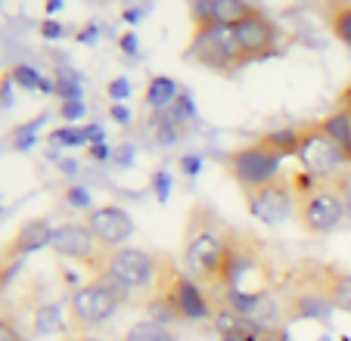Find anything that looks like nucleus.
<instances>
[{
    "instance_id": "nucleus-3",
    "label": "nucleus",
    "mask_w": 351,
    "mask_h": 341,
    "mask_svg": "<svg viewBox=\"0 0 351 341\" xmlns=\"http://www.w3.org/2000/svg\"><path fill=\"white\" fill-rule=\"evenodd\" d=\"M162 270H165V261L159 255L146 249H137V245H121V249L109 251L106 267H103V279L115 282L121 292H156L162 279Z\"/></svg>"
},
{
    "instance_id": "nucleus-31",
    "label": "nucleus",
    "mask_w": 351,
    "mask_h": 341,
    "mask_svg": "<svg viewBox=\"0 0 351 341\" xmlns=\"http://www.w3.org/2000/svg\"><path fill=\"white\" fill-rule=\"evenodd\" d=\"M72 341H97V338H72Z\"/></svg>"
},
{
    "instance_id": "nucleus-1",
    "label": "nucleus",
    "mask_w": 351,
    "mask_h": 341,
    "mask_svg": "<svg viewBox=\"0 0 351 341\" xmlns=\"http://www.w3.org/2000/svg\"><path fill=\"white\" fill-rule=\"evenodd\" d=\"M243 239L215 214L212 208H193L184 230V267L186 276L199 286L227 289L230 270Z\"/></svg>"
},
{
    "instance_id": "nucleus-28",
    "label": "nucleus",
    "mask_w": 351,
    "mask_h": 341,
    "mask_svg": "<svg viewBox=\"0 0 351 341\" xmlns=\"http://www.w3.org/2000/svg\"><path fill=\"white\" fill-rule=\"evenodd\" d=\"M121 47H128L125 53H131L134 56V53H137V40H134V34H121Z\"/></svg>"
},
{
    "instance_id": "nucleus-18",
    "label": "nucleus",
    "mask_w": 351,
    "mask_h": 341,
    "mask_svg": "<svg viewBox=\"0 0 351 341\" xmlns=\"http://www.w3.org/2000/svg\"><path fill=\"white\" fill-rule=\"evenodd\" d=\"M324 16L330 31L339 38V44H345L351 50V3L342 0V3H324Z\"/></svg>"
},
{
    "instance_id": "nucleus-14",
    "label": "nucleus",
    "mask_w": 351,
    "mask_h": 341,
    "mask_svg": "<svg viewBox=\"0 0 351 341\" xmlns=\"http://www.w3.org/2000/svg\"><path fill=\"white\" fill-rule=\"evenodd\" d=\"M53 230L56 227H50L47 217H34V220L22 223L19 230H16V236L10 239L7 251H3V261H22V257L32 255V251L47 249L50 239H53Z\"/></svg>"
},
{
    "instance_id": "nucleus-20",
    "label": "nucleus",
    "mask_w": 351,
    "mask_h": 341,
    "mask_svg": "<svg viewBox=\"0 0 351 341\" xmlns=\"http://www.w3.org/2000/svg\"><path fill=\"white\" fill-rule=\"evenodd\" d=\"M258 143L267 146L271 152H277L280 158H283V155H295V149H298V125L295 127H280V131L265 134Z\"/></svg>"
},
{
    "instance_id": "nucleus-10",
    "label": "nucleus",
    "mask_w": 351,
    "mask_h": 341,
    "mask_svg": "<svg viewBox=\"0 0 351 341\" xmlns=\"http://www.w3.org/2000/svg\"><path fill=\"white\" fill-rule=\"evenodd\" d=\"M245 208L258 223L267 227H280L295 214V190H292V177L280 174L274 184L261 186L255 192H245Z\"/></svg>"
},
{
    "instance_id": "nucleus-9",
    "label": "nucleus",
    "mask_w": 351,
    "mask_h": 341,
    "mask_svg": "<svg viewBox=\"0 0 351 341\" xmlns=\"http://www.w3.org/2000/svg\"><path fill=\"white\" fill-rule=\"evenodd\" d=\"M50 249L99 276H103V267H106V257H109V249H103L93 239V233L87 230L84 223H62V227H56L53 239H50Z\"/></svg>"
},
{
    "instance_id": "nucleus-15",
    "label": "nucleus",
    "mask_w": 351,
    "mask_h": 341,
    "mask_svg": "<svg viewBox=\"0 0 351 341\" xmlns=\"http://www.w3.org/2000/svg\"><path fill=\"white\" fill-rule=\"evenodd\" d=\"M332 310V304L317 292H298V295L286 298V316H298V320H324Z\"/></svg>"
},
{
    "instance_id": "nucleus-21",
    "label": "nucleus",
    "mask_w": 351,
    "mask_h": 341,
    "mask_svg": "<svg viewBox=\"0 0 351 341\" xmlns=\"http://www.w3.org/2000/svg\"><path fill=\"white\" fill-rule=\"evenodd\" d=\"M10 81L25 87V90H40V87H44V75L32 66H13L10 68Z\"/></svg>"
},
{
    "instance_id": "nucleus-4",
    "label": "nucleus",
    "mask_w": 351,
    "mask_h": 341,
    "mask_svg": "<svg viewBox=\"0 0 351 341\" xmlns=\"http://www.w3.org/2000/svg\"><path fill=\"white\" fill-rule=\"evenodd\" d=\"M186 56L193 62H199L202 68L208 72H218V75H237L239 68H245V60L239 53V44L233 38V28L230 25H199L193 28V38L190 47H186Z\"/></svg>"
},
{
    "instance_id": "nucleus-19",
    "label": "nucleus",
    "mask_w": 351,
    "mask_h": 341,
    "mask_svg": "<svg viewBox=\"0 0 351 341\" xmlns=\"http://www.w3.org/2000/svg\"><path fill=\"white\" fill-rule=\"evenodd\" d=\"M121 341H178V338H174V332L165 326V323H156L153 316H146V320L134 323Z\"/></svg>"
},
{
    "instance_id": "nucleus-30",
    "label": "nucleus",
    "mask_w": 351,
    "mask_h": 341,
    "mask_svg": "<svg viewBox=\"0 0 351 341\" xmlns=\"http://www.w3.org/2000/svg\"><path fill=\"white\" fill-rule=\"evenodd\" d=\"M199 168H202L199 158H184V170H199Z\"/></svg>"
},
{
    "instance_id": "nucleus-2",
    "label": "nucleus",
    "mask_w": 351,
    "mask_h": 341,
    "mask_svg": "<svg viewBox=\"0 0 351 341\" xmlns=\"http://www.w3.org/2000/svg\"><path fill=\"white\" fill-rule=\"evenodd\" d=\"M342 177V174H339ZM336 180L311 177L305 170L292 174V190H295V217L314 236L332 233L345 220V199Z\"/></svg>"
},
{
    "instance_id": "nucleus-13",
    "label": "nucleus",
    "mask_w": 351,
    "mask_h": 341,
    "mask_svg": "<svg viewBox=\"0 0 351 341\" xmlns=\"http://www.w3.org/2000/svg\"><path fill=\"white\" fill-rule=\"evenodd\" d=\"M84 227L93 233V239L109 251L121 249L134 233L131 214H128L125 208H119V205H99V208H90L84 217Z\"/></svg>"
},
{
    "instance_id": "nucleus-22",
    "label": "nucleus",
    "mask_w": 351,
    "mask_h": 341,
    "mask_svg": "<svg viewBox=\"0 0 351 341\" xmlns=\"http://www.w3.org/2000/svg\"><path fill=\"white\" fill-rule=\"evenodd\" d=\"M60 115L69 121V125H72V121H78L81 115H84V103H81V99H62Z\"/></svg>"
},
{
    "instance_id": "nucleus-23",
    "label": "nucleus",
    "mask_w": 351,
    "mask_h": 341,
    "mask_svg": "<svg viewBox=\"0 0 351 341\" xmlns=\"http://www.w3.org/2000/svg\"><path fill=\"white\" fill-rule=\"evenodd\" d=\"M66 202L69 205H78V208H87L90 211V192L81 190V186H72V190L66 192Z\"/></svg>"
},
{
    "instance_id": "nucleus-11",
    "label": "nucleus",
    "mask_w": 351,
    "mask_h": 341,
    "mask_svg": "<svg viewBox=\"0 0 351 341\" xmlns=\"http://www.w3.org/2000/svg\"><path fill=\"white\" fill-rule=\"evenodd\" d=\"M292 273H295L298 286H305V292H317V295H324L332 307L351 310V276L348 273L330 267V264H320V261L298 264Z\"/></svg>"
},
{
    "instance_id": "nucleus-17",
    "label": "nucleus",
    "mask_w": 351,
    "mask_h": 341,
    "mask_svg": "<svg viewBox=\"0 0 351 341\" xmlns=\"http://www.w3.org/2000/svg\"><path fill=\"white\" fill-rule=\"evenodd\" d=\"M317 125H320V131H324L326 137H330L332 143L342 149L345 162L351 164V121H348V115H345L342 109H332L326 118L317 121Z\"/></svg>"
},
{
    "instance_id": "nucleus-12",
    "label": "nucleus",
    "mask_w": 351,
    "mask_h": 341,
    "mask_svg": "<svg viewBox=\"0 0 351 341\" xmlns=\"http://www.w3.org/2000/svg\"><path fill=\"white\" fill-rule=\"evenodd\" d=\"M233 38L239 44V53H243L245 66L249 62H258L267 60L274 53L280 50V25L274 19H267L261 10H255L249 19L237 22L233 25Z\"/></svg>"
},
{
    "instance_id": "nucleus-25",
    "label": "nucleus",
    "mask_w": 351,
    "mask_h": 341,
    "mask_svg": "<svg viewBox=\"0 0 351 341\" xmlns=\"http://www.w3.org/2000/svg\"><path fill=\"white\" fill-rule=\"evenodd\" d=\"M0 341H25V338H22V332L13 326V323L0 320Z\"/></svg>"
},
{
    "instance_id": "nucleus-29",
    "label": "nucleus",
    "mask_w": 351,
    "mask_h": 341,
    "mask_svg": "<svg viewBox=\"0 0 351 341\" xmlns=\"http://www.w3.org/2000/svg\"><path fill=\"white\" fill-rule=\"evenodd\" d=\"M112 118L115 121H128V109H125V105H112Z\"/></svg>"
},
{
    "instance_id": "nucleus-6",
    "label": "nucleus",
    "mask_w": 351,
    "mask_h": 341,
    "mask_svg": "<svg viewBox=\"0 0 351 341\" xmlns=\"http://www.w3.org/2000/svg\"><path fill=\"white\" fill-rule=\"evenodd\" d=\"M224 168L239 184V190L255 192V190H261V186L274 184V180L283 174V170H280L283 168V158L261 143H249V146H239V149L227 152Z\"/></svg>"
},
{
    "instance_id": "nucleus-7",
    "label": "nucleus",
    "mask_w": 351,
    "mask_h": 341,
    "mask_svg": "<svg viewBox=\"0 0 351 341\" xmlns=\"http://www.w3.org/2000/svg\"><path fill=\"white\" fill-rule=\"evenodd\" d=\"M302 170L320 180H336L339 170L348 168L342 149L320 131L317 121H308V125H298V149H295Z\"/></svg>"
},
{
    "instance_id": "nucleus-24",
    "label": "nucleus",
    "mask_w": 351,
    "mask_h": 341,
    "mask_svg": "<svg viewBox=\"0 0 351 341\" xmlns=\"http://www.w3.org/2000/svg\"><path fill=\"white\" fill-rule=\"evenodd\" d=\"M128 93H131V84H128L125 78H115L112 84H109V97H112L115 103H121V99H128Z\"/></svg>"
},
{
    "instance_id": "nucleus-8",
    "label": "nucleus",
    "mask_w": 351,
    "mask_h": 341,
    "mask_svg": "<svg viewBox=\"0 0 351 341\" xmlns=\"http://www.w3.org/2000/svg\"><path fill=\"white\" fill-rule=\"evenodd\" d=\"M156 298H162L178 320H206V316H212V304H208L202 286L193 282L186 273H178V270H162Z\"/></svg>"
},
{
    "instance_id": "nucleus-16",
    "label": "nucleus",
    "mask_w": 351,
    "mask_h": 341,
    "mask_svg": "<svg viewBox=\"0 0 351 341\" xmlns=\"http://www.w3.org/2000/svg\"><path fill=\"white\" fill-rule=\"evenodd\" d=\"M178 97H180V87L174 84L168 75H156V78H149V84H146L143 103H146V109H153L156 115H162V112H168L178 103Z\"/></svg>"
},
{
    "instance_id": "nucleus-27",
    "label": "nucleus",
    "mask_w": 351,
    "mask_h": 341,
    "mask_svg": "<svg viewBox=\"0 0 351 341\" xmlns=\"http://www.w3.org/2000/svg\"><path fill=\"white\" fill-rule=\"evenodd\" d=\"M40 31H44V38H60L62 28L56 25V22H44V28H40Z\"/></svg>"
},
{
    "instance_id": "nucleus-26",
    "label": "nucleus",
    "mask_w": 351,
    "mask_h": 341,
    "mask_svg": "<svg viewBox=\"0 0 351 341\" xmlns=\"http://www.w3.org/2000/svg\"><path fill=\"white\" fill-rule=\"evenodd\" d=\"M336 109H342L345 115H348V121H351V84L345 87L342 93H339V103H336Z\"/></svg>"
},
{
    "instance_id": "nucleus-5",
    "label": "nucleus",
    "mask_w": 351,
    "mask_h": 341,
    "mask_svg": "<svg viewBox=\"0 0 351 341\" xmlns=\"http://www.w3.org/2000/svg\"><path fill=\"white\" fill-rule=\"evenodd\" d=\"M121 301H125V292L115 282L97 276L87 286L72 292V298H69V323L78 329H97L119 314Z\"/></svg>"
}]
</instances>
